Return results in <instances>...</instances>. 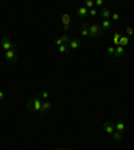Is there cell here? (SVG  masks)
Returning <instances> with one entry per match:
<instances>
[{
	"label": "cell",
	"mask_w": 134,
	"mask_h": 150,
	"mask_svg": "<svg viewBox=\"0 0 134 150\" xmlns=\"http://www.w3.org/2000/svg\"><path fill=\"white\" fill-rule=\"evenodd\" d=\"M119 19H121V16H119L118 12H111V16H110V20H111V22H118Z\"/></svg>",
	"instance_id": "d6986e66"
},
{
	"label": "cell",
	"mask_w": 134,
	"mask_h": 150,
	"mask_svg": "<svg viewBox=\"0 0 134 150\" xmlns=\"http://www.w3.org/2000/svg\"><path fill=\"white\" fill-rule=\"evenodd\" d=\"M82 46V42L81 40H78V39H71V40H70V43H69V48L70 50H78L79 47Z\"/></svg>",
	"instance_id": "9c48e42d"
},
{
	"label": "cell",
	"mask_w": 134,
	"mask_h": 150,
	"mask_svg": "<svg viewBox=\"0 0 134 150\" xmlns=\"http://www.w3.org/2000/svg\"><path fill=\"white\" fill-rule=\"evenodd\" d=\"M54 42H55V44H56L58 47H60V46L63 44V42H62V39H60V36H56V38H55V40H54Z\"/></svg>",
	"instance_id": "4316f807"
},
{
	"label": "cell",
	"mask_w": 134,
	"mask_h": 150,
	"mask_svg": "<svg viewBox=\"0 0 134 150\" xmlns=\"http://www.w3.org/2000/svg\"><path fill=\"white\" fill-rule=\"evenodd\" d=\"M119 39H121V34H118V32H116V34H114V38H113V42H114V44H116V47L119 44Z\"/></svg>",
	"instance_id": "44dd1931"
},
{
	"label": "cell",
	"mask_w": 134,
	"mask_h": 150,
	"mask_svg": "<svg viewBox=\"0 0 134 150\" xmlns=\"http://www.w3.org/2000/svg\"><path fill=\"white\" fill-rule=\"evenodd\" d=\"M114 127H116V131H119V133H123L126 130V126L122 121H116L114 122Z\"/></svg>",
	"instance_id": "8fae6325"
},
{
	"label": "cell",
	"mask_w": 134,
	"mask_h": 150,
	"mask_svg": "<svg viewBox=\"0 0 134 150\" xmlns=\"http://www.w3.org/2000/svg\"><path fill=\"white\" fill-rule=\"evenodd\" d=\"M125 32H126V36H133L134 35V30H133V27H126V30H125Z\"/></svg>",
	"instance_id": "cb8c5ba5"
},
{
	"label": "cell",
	"mask_w": 134,
	"mask_h": 150,
	"mask_svg": "<svg viewBox=\"0 0 134 150\" xmlns=\"http://www.w3.org/2000/svg\"><path fill=\"white\" fill-rule=\"evenodd\" d=\"M84 7H86L87 9L93 8V7H94V1H91V0H86V3H84Z\"/></svg>",
	"instance_id": "484cf974"
},
{
	"label": "cell",
	"mask_w": 134,
	"mask_h": 150,
	"mask_svg": "<svg viewBox=\"0 0 134 150\" xmlns=\"http://www.w3.org/2000/svg\"><path fill=\"white\" fill-rule=\"evenodd\" d=\"M62 23L63 25H70L71 24V16L69 13H62Z\"/></svg>",
	"instance_id": "5bb4252c"
},
{
	"label": "cell",
	"mask_w": 134,
	"mask_h": 150,
	"mask_svg": "<svg viewBox=\"0 0 134 150\" xmlns=\"http://www.w3.org/2000/svg\"><path fill=\"white\" fill-rule=\"evenodd\" d=\"M111 137H113L114 141H122L123 139V135H122V133H119V131H114Z\"/></svg>",
	"instance_id": "2e32d148"
},
{
	"label": "cell",
	"mask_w": 134,
	"mask_h": 150,
	"mask_svg": "<svg viewBox=\"0 0 134 150\" xmlns=\"http://www.w3.org/2000/svg\"><path fill=\"white\" fill-rule=\"evenodd\" d=\"M77 12H78V16H79L81 19H86V18L89 16V9L86 8L84 6H83V7H79Z\"/></svg>",
	"instance_id": "30bf717a"
},
{
	"label": "cell",
	"mask_w": 134,
	"mask_h": 150,
	"mask_svg": "<svg viewBox=\"0 0 134 150\" xmlns=\"http://www.w3.org/2000/svg\"><path fill=\"white\" fill-rule=\"evenodd\" d=\"M63 30H65L66 32H69L70 31V25H63Z\"/></svg>",
	"instance_id": "f1b7e54d"
},
{
	"label": "cell",
	"mask_w": 134,
	"mask_h": 150,
	"mask_svg": "<svg viewBox=\"0 0 134 150\" xmlns=\"http://www.w3.org/2000/svg\"><path fill=\"white\" fill-rule=\"evenodd\" d=\"M89 23H83L82 24V28H81V35L83 38H89L90 36V34H89V28H87Z\"/></svg>",
	"instance_id": "4fadbf2b"
},
{
	"label": "cell",
	"mask_w": 134,
	"mask_h": 150,
	"mask_svg": "<svg viewBox=\"0 0 134 150\" xmlns=\"http://www.w3.org/2000/svg\"><path fill=\"white\" fill-rule=\"evenodd\" d=\"M15 47H16V43L11 40L9 38H7V36L0 38V48H1L4 52L8 50H15Z\"/></svg>",
	"instance_id": "7a4b0ae2"
},
{
	"label": "cell",
	"mask_w": 134,
	"mask_h": 150,
	"mask_svg": "<svg viewBox=\"0 0 134 150\" xmlns=\"http://www.w3.org/2000/svg\"><path fill=\"white\" fill-rule=\"evenodd\" d=\"M94 6L99 7V9H101V8H103V6H105V3H103V0H95V1H94Z\"/></svg>",
	"instance_id": "d4e9b609"
},
{
	"label": "cell",
	"mask_w": 134,
	"mask_h": 150,
	"mask_svg": "<svg viewBox=\"0 0 134 150\" xmlns=\"http://www.w3.org/2000/svg\"><path fill=\"white\" fill-rule=\"evenodd\" d=\"M42 103H43L42 98L39 97V95H35V97H32L31 99L27 102V110L30 112H36V114H39L40 109H42Z\"/></svg>",
	"instance_id": "6da1fadb"
},
{
	"label": "cell",
	"mask_w": 134,
	"mask_h": 150,
	"mask_svg": "<svg viewBox=\"0 0 134 150\" xmlns=\"http://www.w3.org/2000/svg\"><path fill=\"white\" fill-rule=\"evenodd\" d=\"M87 28H89V34H90L91 38L102 36L103 31H102V28H101V25L98 24V23H90V24L87 25Z\"/></svg>",
	"instance_id": "3957f363"
},
{
	"label": "cell",
	"mask_w": 134,
	"mask_h": 150,
	"mask_svg": "<svg viewBox=\"0 0 134 150\" xmlns=\"http://www.w3.org/2000/svg\"><path fill=\"white\" fill-rule=\"evenodd\" d=\"M4 98H6V94H4V91L0 90V102H1V100H3Z\"/></svg>",
	"instance_id": "83f0119b"
},
{
	"label": "cell",
	"mask_w": 134,
	"mask_h": 150,
	"mask_svg": "<svg viewBox=\"0 0 134 150\" xmlns=\"http://www.w3.org/2000/svg\"><path fill=\"white\" fill-rule=\"evenodd\" d=\"M39 97H40L43 100H48V98H50V94H48V91L42 90V91H40V94H39Z\"/></svg>",
	"instance_id": "e0dca14e"
},
{
	"label": "cell",
	"mask_w": 134,
	"mask_h": 150,
	"mask_svg": "<svg viewBox=\"0 0 134 150\" xmlns=\"http://www.w3.org/2000/svg\"><path fill=\"white\" fill-rule=\"evenodd\" d=\"M98 15V9L97 8H90L89 9V16H91V18H95V16Z\"/></svg>",
	"instance_id": "7402d4cb"
},
{
	"label": "cell",
	"mask_w": 134,
	"mask_h": 150,
	"mask_svg": "<svg viewBox=\"0 0 134 150\" xmlns=\"http://www.w3.org/2000/svg\"><path fill=\"white\" fill-rule=\"evenodd\" d=\"M69 150H71V149H69Z\"/></svg>",
	"instance_id": "4dcf8cb0"
},
{
	"label": "cell",
	"mask_w": 134,
	"mask_h": 150,
	"mask_svg": "<svg viewBox=\"0 0 134 150\" xmlns=\"http://www.w3.org/2000/svg\"><path fill=\"white\" fill-rule=\"evenodd\" d=\"M4 58H6L7 63H9V64H13V63L18 62V58H19L18 51H16V50H8V51H6V52H4Z\"/></svg>",
	"instance_id": "277c9868"
},
{
	"label": "cell",
	"mask_w": 134,
	"mask_h": 150,
	"mask_svg": "<svg viewBox=\"0 0 134 150\" xmlns=\"http://www.w3.org/2000/svg\"><path fill=\"white\" fill-rule=\"evenodd\" d=\"M99 25H101V28H102V31H110L113 27V23L110 19H107V20H102Z\"/></svg>",
	"instance_id": "ba28073f"
},
{
	"label": "cell",
	"mask_w": 134,
	"mask_h": 150,
	"mask_svg": "<svg viewBox=\"0 0 134 150\" xmlns=\"http://www.w3.org/2000/svg\"><path fill=\"white\" fill-rule=\"evenodd\" d=\"M111 12L113 11H110L109 8L103 7V8L99 9V16L102 18V20H107V19H110V16H111Z\"/></svg>",
	"instance_id": "52a82bcc"
},
{
	"label": "cell",
	"mask_w": 134,
	"mask_h": 150,
	"mask_svg": "<svg viewBox=\"0 0 134 150\" xmlns=\"http://www.w3.org/2000/svg\"><path fill=\"white\" fill-rule=\"evenodd\" d=\"M55 150H69V149H63V147H56Z\"/></svg>",
	"instance_id": "f546056e"
},
{
	"label": "cell",
	"mask_w": 134,
	"mask_h": 150,
	"mask_svg": "<svg viewBox=\"0 0 134 150\" xmlns=\"http://www.w3.org/2000/svg\"><path fill=\"white\" fill-rule=\"evenodd\" d=\"M60 39H62L63 44H67V46H69L70 40H71V38H70V36H69V35H67V34H63L62 36H60Z\"/></svg>",
	"instance_id": "ac0fdd59"
},
{
	"label": "cell",
	"mask_w": 134,
	"mask_h": 150,
	"mask_svg": "<svg viewBox=\"0 0 134 150\" xmlns=\"http://www.w3.org/2000/svg\"><path fill=\"white\" fill-rule=\"evenodd\" d=\"M125 55V47L117 46L116 47V52H114V58H122Z\"/></svg>",
	"instance_id": "7c38bea8"
},
{
	"label": "cell",
	"mask_w": 134,
	"mask_h": 150,
	"mask_svg": "<svg viewBox=\"0 0 134 150\" xmlns=\"http://www.w3.org/2000/svg\"><path fill=\"white\" fill-rule=\"evenodd\" d=\"M51 109H52V102H50V100H43V103H42L40 112H39V117H40V118H43L47 112L51 111Z\"/></svg>",
	"instance_id": "5b68a950"
},
{
	"label": "cell",
	"mask_w": 134,
	"mask_h": 150,
	"mask_svg": "<svg viewBox=\"0 0 134 150\" xmlns=\"http://www.w3.org/2000/svg\"><path fill=\"white\" fill-rule=\"evenodd\" d=\"M129 44V36H126V35H121V39H119V44L118 46H122L125 47Z\"/></svg>",
	"instance_id": "9a60e30c"
},
{
	"label": "cell",
	"mask_w": 134,
	"mask_h": 150,
	"mask_svg": "<svg viewBox=\"0 0 134 150\" xmlns=\"http://www.w3.org/2000/svg\"><path fill=\"white\" fill-rule=\"evenodd\" d=\"M102 129H103V131H105L106 134H109V135H113V133L116 131L114 123H113V122H110V121L105 122V123H103V126H102Z\"/></svg>",
	"instance_id": "8992f818"
},
{
	"label": "cell",
	"mask_w": 134,
	"mask_h": 150,
	"mask_svg": "<svg viewBox=\"0 0 134 150\" xmlns=\"http://www.w3.org/2000/svg\"><path fill=\"white\" fill-rule=\"evenodd\" d=\"M106 52H107V55L114 56V52H116V46H109L106 48Z\"/></svg>",
	"instance_id": "ffe728a7"
},
{
	"label": "cell",
	"mask_w": 134,
	"mask_h": 150,
	"mask_svg": "<svg viewBox=\"0 0 134 150\" xmlns=\"http://www.w3.org/2000/svg\"><path fill=\"white\" fill-rule=\"evenodd\" d=\"M58 50H59L60 54H65V52H67V50H69V46H67V44H62L60 47H58Z\"/></svg>",
	"instance_id": "603a6c76"
}]
</instances>
